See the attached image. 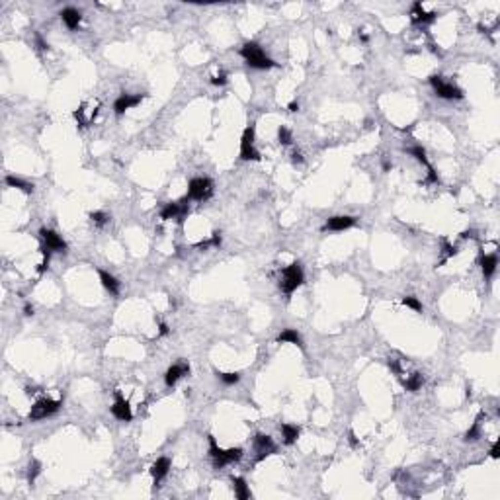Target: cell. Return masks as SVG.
Here are the masks:
<instances>
[{
    "instance_id": "obj_15",
    "label": "cell",
    "mask_w": 500,
    "mask_h": 500,
    "mask_svg": "<svg viewBox=\"0 0 500 500\" xmlns=\"http://www.w3.org/2000/svg\"><path fill=\"white\" fill-rule=\"evenodd\" d=\"M356 225V217H350V215H336V217H331L327 219V223L323 225V231H346V229H352Z\"/></svg>"
},
{
    "instance_id": "obj_44",
    "label": "cell",
    "mask_w": 500,
    "mask_h": 500,
    "mask_svg": "<svg viewBox=\"0 0 500 500\" xmlns=\"http://www.w3.org/2000/svg\"><path fill=\"white\" fill-rule=\"evenodd\" d=\"M461 238H475V231H465V233H461Z\"/></svg>"
},
{
    "instance_id": "obj_25",
    "label": "cell",
    "mask_w": 500,
    "mask_h": 500,
    "mask_svg": "<svg viewBox=\"0 0 500 500\" xmlns=\"http://www.w3.org/2000/svg\"><path fill=\"white\" fill-rule=\"evenodd\" d=\"M422 385H424L422 373H412V375H408V379L404 381V389L410 391V393H416L418 389H422Z\"/></svg>"
},
{
    "instance_id": "obj_11",
    "label": "cell",
    "mask_w": 500,
    "mask_h": 500,
    "mask_svg": "<svg viewBox=\"0 0 500 500\" xmlns=\"http://www.w3.org/2000/svg\"><path fill=\"white\" fill-rule=\"evenodd\" d=\"M143 100H145V94H121V96L113 102V111H115L117 115H121V113H125L127 110L139 106Z\"/></svg>"
},
{
    "instance_id": "obj_13",
    "label": "cell",
    "mask_w": 500,
    "mask_h": 500,
    "mask_svg": "<svg viewBox=\"0 0 500 500\" xmlns=\"http://www.w3.org/2000/svg\"><path fill=\"white\" fill-rule=\"evenodd\" d=\"M184 375H190V364H188V362L174 364V366L168 367L167 375H165V383H167L168 387H174Z\"/></svg>"
},
{
    "instance_id": "obj_27",
    "label": "cell",
    "mask_w": 500,
    "mask_h": 500,
    "mask_svg": "<svg viewBox=\"0 0 500 500\" xmlns=\"http://www.w3.org/2000/svg\"><path fill=\"white\" fill-rule=\"evenodd\" d=\"M481 416H483V414H479V418L475 420V424L467 430V434H465V440H467V442H475V440L481 438Z\"/></svg>"
},
{
    "instance_id": "obj_38",
    "label": "cell",
    "mask_w": 500,
    "mask_h": 500,
    "mask_svg": "<svg viewBox=\"0 0 500 500\" xmlns=\"http://www.w3.org/2000/svg\"><path fill=\"white\" fill-rule=\"evenodd\" d=\"M499 451H500V445H499V442H495L493 447H491V457H493V459H499Z\"/></svg>"
},
{
    "instance_id": "obj_3",
    "label": "cell",
    "mask_w": 500,
    "mask_h": 500,
    "mask_svg": "<svg viewBox=\"0 0 500 500\" xmlns=\"http://www.w3.org/2000/svg\"><path fill=\"white\" fill-rule=\"evenodd\" d=\"M305 281V276H303V268L299 262H293L289 264L283 272H281V281H279V287L285 295H291L297 287H301V283Z\"/></svg>"
},
{
    "instance_id": "obj_14",
    "label": "cell",
    "mask_w": 500,
    "mask_h": 500,
    "mask_svg": "<svg viewBox=\"0 0 500 500\" xmlns=\"http://www.w3.org/2000/svg\"><path fill=\"white\" fill-rule=\"evenodd\" d=\"M436 18H438V14H436V12H426V10L422 8L420 2H414V4H412V10H410V20H412V24L424 26V24L436 22Z\"/></svg>"
},
{
    "instance_id": "obj_16",
    "label": "cell",
    "mask_w": 500,
    "mask_h": 500,
    "mask_svg": "<svg viewBox=\"0 0 500 500\" xmlns=\"http://www.w3.org/2000/svg\"><path fill=\"white\" fill-rule=\"evenodd\" d=\"M170 467H172V463H170V459H168V457H159V459L151 465V477H153L155 489L161 485V481H163V479L168 475Z\"/></svg>"
},
{
    "instance_id": "obj_2",
    "label": "cell",
    "mask_w": 500,
    "mask_h": 500,
    "mask_svg": "<svg viewBox=\"0 0 500 500\" xmlns=\"http://www.w3.org/2000/svg\"><path fill=\"white\" fill-rule=\"evenodd\" d=\"M209 440V455L213 459V467L215 469H221L229 463H234V461H240L242 459V449L240 447H231V449H221L217 445V440L213 436H207Z\"/></svg>"
},
{
    "instance_id": "obj_12",
    "label": "cell",
    "mask_w": 500,
    "mask_h": 500,
    "mask_svg": "<svg viewBox=\"0 0 500 500\" xmlns=\"http://www.w3.org/2000/svg\"><path fill=\"white\" fill-rule=\"evenodd\" d=\"M39 234H41L45 246H47L51 252H67V242L57 234L55 231H51V229H41Z\"/></svg>"
},
{
    "instance_id": "obj_41",
    "label": "cell",
    "mask_w": 500,
    "mask_h": 500,
    "mask_svg": "<svg viewBox=\"0 0 500 500\" xmlns=\"http://www.w3.org/2000/svg\"><path fill=\"white\" fill-rule=\"evenodd\" d=\"M24 315H26V317H32V315H33V307H32L30 303H26V307H24Z\"/></svg>"
},
{
    "instance_id": "obj_45",
    "label": "cell",
    "mask_w": 500,
    "mask_h": 500,
    "mask_svg": "<svg viewBox=\"0 0 500 500\" xmlns=\"http://www.w3.org/2000/svg\"><path fill=\"white\" fill-rule=\"evenodd\" d=\"M383 170H391V163L385 161V163H383Z\"/></svg>"
},
{
    "instance_id": "obj_9",
    "label": "cell",
    "mask_w": 500,
    "mask_h": 500,
    "mask_svg": "<svg viewBox=\"0 0 500 500\" xmlns=\"http://www.w3.org/2000/svg\"><path fill=\"white\" fill-rule=\"evenodd\" d=\"M254 447H256V453H258V455H256V463L264 461L268 455H272V453L278 451L274 440H272L270 436H266V434H256V436H254Z\"/></svg>"
},
{
    "instance_id": "obj_29",
    "label": "cell",
    "mask_w": 500,
    "mask_h": 500,
    "mask_svg": "<svg viewBox=\"0 0 500 500\" xmlns=\"http://www.w3.org/2000/svg\"><path fill=\"white\" fill-rule=\"evenodd\" d=\"M402 305L410 307V309H412V311H416V313H420V311H422V303H420L416 297H412V295H406V297H402Z\"/></svg>"
},
{
    "instance_id": "obj_19",
    "label": "cell",
    "mask_w": 500,
    "mask_h": 500,
    "mask_svg": "<svg viewBox=\"0 0 500 500\" xmlns=\"http://www.w3.org/2000/svg\"><path fill=\"white\" fill-rule=\"evenodd\" d=\"M233 489H234V497L238 500H248L250 499V489L246 485V481L242 477H233Z\"/></svg>"
},
{
    "instance_id": "obj_30",
    "label": "cell",
    "mask_w": 500,
    "mask_h": 500,
    "mask_svg": "<svg viewBox=\"0 0 500 500\" xmlns=\"http://www.w3.org/2000/svg\"><path fill=\"white\" fill-rule=\"evenodd\" d=\"M90 221L94 223V225H98V227H104L106 223L110 221V217L104 211H92L90 213Z\"/></svg>"
},
{
    "instance_id": "obj_33",
    "label": "cell",
    "mask_w": 500,
    "mask_h": 500,
    "mask_svg": "<svg viewBox=\"0 0 500 500\" xmlns=\"http://www.w3.org/2000/svg\"><path fill=\"white\" fill-rule=\"evenodd\" d=\"M444 250H445V252H444V258L440 260V266H442L444 262H447V258H451V256H455V254H457V246L449 244V242H447V240H445V238H444Z\"/></svg>"
},
{
    "instance_id": "obj_36",
    "label": "cell",
    "mask_w": 500,
    "mask_h": 500,
    "mask_svg": "<svg viewBox=\"0 0 500 500\" xmlns=\"http://www.w3.org/2000/svg\"><path fill=\"white\" fill-rule=\"evenodd\" d=\"M348 442H350V445L356 449V447H360V440L356 438V434H354V430H350L348 432Z\"/></svg>"
},
{
    "instance_id": "obj_20",
    "label": "cell",
    "mask_w": 500,
    "mask_h": 500,
    "mask_svg": "<svg viewBox=\"0 0 500 500\" xmlns=\"http://www.w3.org/2000/svg\"><path fill=\"white\" fill-rule=\"evenodd\" d=\"M98 276H100L102 285L110 291L111 295H119V281L113 278L110 272H106V270H98Z\"/></svg>"
},
{
    "instance_id": "obj_31",
    "label": "cell",
    "mask_w": 500,
    "mask_h": 500,
    "mask_svg": "<svg viewBox=\"0 0 500 500\" xmlns=\"http://www.w3.org/2000/svg\"><path fill=\"white\" fill-rule=\"evenodd\" d=\"M217 377L225 385H234V383L240 381V373H217Z\"/></svg>"
},
{
    "instance_id": "obj_42",
    "label": "cell",
    "mask_w": 500,
    "mask_h": 500,
    "mask_svg": "<svg viewBox=\"0 0 500 500\" xmlns=\"http://www.w3.org/2000/svg\"><path fill=\"white\" fill-rule=\"evenodd\" d=\"M287 110L289 111H299V102H295V100H293V102H289Z\"/></svg>"
},
{
    "instance_id": "obj_4",
    "label": "cell",
    "mask_w": 500,
    "mask_h": 500,
    "mask_svg": "<svg viewBox=\"0 0 500 500\" xmlns=\"http://www.w3.org/2000/svg\"><path fill=\"white\" fill-rule=\"evenodd\" d=\"M213 194V182L209 178H192L188 184V196L186 200H196V201H205Z\"/></svg>"
},
{
    "instance_id": "obj_34",
    "label": "cell",
    "mask_w": 500,
    "mask_h": 500,
    "mask_svg": "<svg viewBox=\"0 0 500 500\" xmlns=\"http://www.w3.org/2000/svg\"><path fill=\"white\" fill-rule=\"evenodd\" d=\"M211 84H215V86H225V84H227V74H225V72L215 74V76L211 78Z\"/></svg>"
},
{
    "instance_id": "obj_1",
    "label": "cell",
    "mask_w": 500,
    "mask_h": 500,
    "mask_svg": "<svg viewBox=\"0 0 500 500\" xmlns=\"http://www.w3.org/2000/svg\"><path fill=\"white\" fill-rule=\"evenodd\" d=\"M240 57L246 61V65H248L250 68L268 70V68H274V67H276V63H274L270 57H266V53L262 51V47H260L258 43H254V41H248V43L242 45Z\"/></svg>"
},
{
    "instance_id": "obj_32",
    "label": "cell",
    "mask_w": 500,
    "mask_h": 500,
    "mask_svg": "<svg viewBox=\"0 0 500 500\" xmlns=\"http://www.w3.org/2000/svg\"><path fill=\"white\" fill-rule=\"evenodd\" d=\"M278 139L281 145H291V141H293V137H291V131L287 129V127H279L278 129Z\"/></svg>"
},
{
    "instance_id": "obj_7",
    "label": "cell",
    "mask_w": 500,
    "mask_h": 500,
    "mask_svg": "<svg viewBox=\"0 0 500 500\" xmlns=\"http://www.w3.org/2000/svg\"><path fill=\"white\" fill-rule=\"evenodd\" d=\"M240 159L242 161H260V153L254 147V125H248L240 137Z\"/></svg>"
},
{
    "instance_id": "obj_18",
    "label": "cell",
    "mask_w": 500,
    "mask_h": 500,
    "mask_svg": "<svg viewBox=\"0 0 500 500\" xmlns=\"http://www.w3.org/2000/svg\"><path fill=\"white\" fill-rule=\"evenodd\" d=\"M61 20L65 22V26H67L68 30H76L78 24H80V20H82V14H80V10H76V8H65V10L61 12Z\"/></svg>"
},
{
    "instance_id": "obj_6",
    "label": "cell",
    "mask_w": 500,
    "mask_h": 500,
    "mask_svg": "<svg viewBox=\"0 0 500 500\" xmlns=\"http://www.w3.org/2000/svg\"><path fill=\"white\" fill-rule=\"evenodd\" d=\"M430 84H432L436 96H440V98H444V100H461V98H463L461 88H457L455 84L445 82L440 74H432V76H430Z\"/></svg>"
},
{
    "instance_id": "obj_23",
    "label": "cell",
    "mask_w": 500,
    "mask_h": 500,
    "mask_svg": "<svg viewBox=\"0 0 500 500\" xmlns=\"http://www.w3.org/2000/svg\"><path fill=\"white\" fill-rule=\"evenodd\" d=\"M278 342L279 344H281V342H289V344H295V346H299V348L303 346L301 336H299L297 331H293V329H285V331L278 336Z\"/></svg>"
},
{
    "instance_id": "obj_43",
    "label": "cell",
    "mask_w": 500,
    "mask_h": 500,
    "mask_svg": "<svg viewBox=\"0 0 500 500\" xmlns=\"http://www.w3.org/2000/svg\"><path fill=\"white\" fill-rule=\"evenodd\" d=\"M358 37H360V41H362V43H367V41H369L367 33H364V32H358Z\"/></svg>"
},
{
    "instance_id": "obj_17",
    "label": "cell",
    "mask_w": 500,
    "mask_h": 500,
    "mask_svg": "<svg viewBox=\"0 0 500 500\" xmlns=\"http://www.w3.org/2000/svg\"><path fill=\"white\" fill-rule=\"evenodd\" d=\"M479 266L483 270V276L485 279H491L493 274L497 272V266H499V256L497 254H483L479 258Z\"/></svg>"
},
{
    "instance_id": "obj_10",
    "label": "cell",
    "mask_w": 500,
    "mask_h": 500,
    "mask_svg": "<svg viewBox=\"0 0 500 500\" xmlns=\"http://www.w3.org/2000/svg\"><path fill=\"white\" fill-rule=\"evenodd\" d=\"M110 410H111V414H113L117 420H121V422H131V420H133V410H131V406H129V400H125V399L121 397L119 391H115V400H113Z\"/></svg>"
},
{
    "instance_id": "obj_22",
    "label": "cell",
    "mask_w": 500,
    "mask_h": 500,
    "mask_svg": "<svg viewBox=\"0 0 500 500\" xmlns=\"http://www.w3.org/2000/svg\"><path fill=\"white\" fill-rule=\"evenodd\" d=\"M10 188H16V190H22V192H26V194H32L33 192V184H30V182H26V180H22V178H16V176H6V180H4Z\"/></svg>"
},
{
    "instance_id": "obj_5",
    "label": "cell",
    "mask_w": 500,
    "mask_h": 500,
    "mask_svg": "<svg viewBox=\"0 0 500 500\" xmlns=\"http://www.w3.org/2000/svg\"><path fill=\"white\" fill-rule=\"evenodd\" d=\"M63 406V400H53V399H39L33 406H32V410H30V414H28V418L30 420H45L47 416H53L57 410Z\"/></svg>"
},
{
    "instance_id": "obj_39",
    "label": "cell",
    "mask_w": 500,
    "mask_h": 500,
    "mask_svg": "<svg viewBox=\"0 0 500 500\" xmlns=\"http://www.w3.org/2000/svg\"><path fill=\"white\" fill-rule=\"evenodd\" d=\"M291 161H293V165H301V163H303V157H301V153H297V151H295V153L291 155Z\"/></svg>"
},
{
    "instance_id": "obj_26",
    "label": "cell",
    "mask_w": 500,
    "mask_h": 500,
    "mask_svg": "<svg viewBox=\"0 0 500 500\" xmlns=\"http://www.w3.org/2000/svg\"><path fill=\"white\" fill-rule=\"evenodd\" d=\"M221 233L219 231H215L213 234H211V238L209 240H203V242H198L196 244V248H200V250H207V248H219L221 246Z\"/></svg>"
},
{
    "instance_id": "obj_35",
    "label": "cell",
    "mask_w": 500,
    "mask_h": 500,
    "mask_svg": "<svg viewBox=\"0 0 500 500\" xmlns=\"http://www.w3.org/2000/svg\"><path fill=\"white\" fill-rule=\"evenodd\" d=\"M35 43H37V47H39L41 51H47V49H49V43H45L43 37H41L39 33H35Z\"/></svg>"
},
{
    "instance_id": "obj_37",
    "label": "cell",
    "mask_w": 500,
    "mask_h": 500,
    "mask_svg": "<svg viewBox=\"0 0 500 500\" xmlns=\"http://www.w3.org/2000/svg\"><path fill=\"white\" fill-rule=\"evenodd\" d=\"M389 367L397 373V375H400L402 373V369H400V366H399V362L397 360H389Z\"/></svg>"
},
{
    "instance_id": "obj_40",
    "label": "cell",
    "mask_w": 500,
    "mask_h": 500,
    "mask_svg": "<svg viewBox=\"0 0 500 500\" xmlns=\"http://www.w3.org/2000/svg\"><path fill=\"white\" fill-rule=\"evenodd\" d=\"M168 333H170L168 325H167V323H161V327H159V334H161V336H167Z\"/></svg>"
},
{
    "instance_id": "obj_24",
    "label": "cell",
    "mask_w": 500,
    "mask_h": 500,
    "mask_svg": "<svg viewBox=\"0 0 500 500\" xmlns=\"http://www.w3.org/2000/svg\"><path fill=\"white\" fill-rule=\"evenodd\" d=\"M404 151H406L410 157H414V159H416L420 165H424L426 168L432 167V165L428 163V159H426V151H424V147H420V145H414V147H406Z\"/></svg>"
},
{
    "instance_id": "obj_8",
    "label": "cell",
    "mask_w": 500,
    "mask_h": 500,
    "mask_svg": "<svg viewBox=\"0 0 500 500\" xmlns=\"http://www.w3.org/2000/svg\"><path fill=\"white\" fill-rule=\"evenodd\" d=\"M188 200H184V201H170L167 203L165 207H163V211H161V219L163 221H170V219H176L178 223H184V219L188 217V213H190V209H188V203H186Z\"/></svg>"
},
{
    "instance_id": "obj_28",
    "label": "cell",
    "mask_w": 500,
    "mask_h": 500,
    "mask_svg": "<svg viewBox=\"0 0 500 500\" xmlns=\"http://www.w3.org/2000/svg\"><path fill=\"white\" fill-rule=\"evenodd\" d=\"M39 473H41V463H39V461H35V459H33V461H30V467H28V483H30V485H33Z\"/></svg>"
},
{
    "instance_id": "obj_21",
    "label": "cell",
    "mask_w": 500,
    "mask_h": 500,
    "mask_svg": "<svg viewBox=\"0 0 500 500\" xmlns=\"http://www.w3.org/2000/svg\"><path fill=\"white\" fill-rule=\"evenodd\" d=\"M281 430V436H283V444L285 445H293L299 438V428L293 426V424H281L279 426Z\"/></svg>"
}]
</instances>
